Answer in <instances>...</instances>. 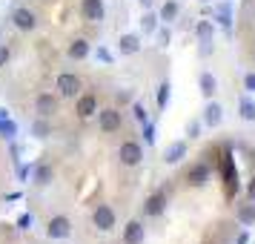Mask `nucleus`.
I'll list each match as a JSON object with an SVG mask.
<instances>
[{"instance_id":"2f4dec72","label":"nucleus","mask_w":255,"mask_h":244,"mask_svg":"<svg viewBox=\"0 0 255 244\" xmlns=\"http://www.w3.org/2000/svg\"><path fill=\"white\" fill-rule=\"evenodd\" d=\"M98 60H101V63H106V66H112V52H109V49H104V46H98Z\"/></svg>"},{"instance_id":"f257e3e1","label":"nucleus","mask_w":255,"mask_h":244,"mask_svg":"<svg viewBox=\"0 0 255 244\" xmlns=\"http://www.w3.org/2000/svg\"><path fill=\"white\" fill-rule=\"evenodd\" d=\"M95 115H98V127H101V132H106V135H112V132H118V129L124 127V112L115 109V106L98 109Z\"/></svg>"},{"instance_id":"cd10ccee","label":"nucleus","mask_w":255,"mask_h":244,"mask_svg":"<svg viewBox=\"0 0 255 244\" xmlns=\"http://www.w3.org/2000/svg\"><path fill=\"white\" fill-rule=\"evenodd\" d=\"M218 23L230 32V26H232V20H230V6H221L218 9Z\"/></svg>"},{"instance_id":"c85d7f7f","label":"nucleus","mask_w":255,"mask_h":244,"mask_svg":"<svg viewBox=\"0 0 255 244\" xmlns=\"http://www.w3.org/2000/svg\"><path fill=\"white\" fill-rule=\"evenodd\" d=\"M32 224H35V216H32V213H23V216L17 219V230H32Z\"/></svg>"},{"instance_id":"473e14b6","label":"nucleus","mask_w":255,"mask_h":244,"mask_svg":"<svg viewBox=\"0 0 255 244\" xmlns=\"http://www.w3.org/2000/svg\"><path fill=\"white\" fill-rule=\"evenodd\" d=\"M244 89L250 95H255V72H247V75H244Z\"/></svg>"},{"instance_id":"bb28decb","label":"nucleus","mask_w":255,"mask_h":244,"mask_svg":"<svg viewBox=\"0 0 255 244\" xmlns=\"http://www.w3.org/2000/svg\"><path fill=\"white\" fill-rule=\"evenodd\" d=\"M132 118H135L138 124H146V121H149V112H146V106L140 104V101H135V104H132Z\"/></svg>"},{"instance_id":"2eb2a0df","label":"nucleus","mask_w":255,"mask_h":244,"mask_svg":"<svg viewBox=\"0 0 255 244\" xmlns=\"http://www.w3.org/2000/svg\"><path fill=\"white\" fill-rule=\"evenodd\" d=\"M184 158H186V141H175V144H169L163 150V164H169V167L181 164Z\"/></svg>"},{"instance_id":"4468645a","label":"nucleus","mask_w":255,"mask_h":244,"mask_svg":"<svg viewBox=\"0 0 255 244\" xmlns=\"http://www.w3.org/2000/svg\"><path fill=\"white\" fill-rule=\"evenodd\" d=\"M75 112H78V118H92L95 112H98V95H81L78 98V104H75Z\"/></svg>"},{"instance_id":"0eeeda50","label":"nucleus","mask_w":255,"mask_h":244,"mask_svg":"<svg viewBox=\"0 0 255 244\" xmlns=\"http://www.w3.org/2000/svg\"><path fill=\"white\" fill-rule=\"evenodd\" d=\"M195 35H198V43H201V55H209L212 43H215V23L212 20H198Z\"/></svg>"},{"instance_id":"b1692460","label":"nucleus","mask_w":255,"mask_h":244,"mask_svg":"<svg viewBox=\"0 0 255 244\" xmlns=\"http://www.w3.org/2000/svg\"><path fill=\"white\" fill-rule=\"evenodd\" d=\"M140 26H143V35H152L155 29H158V14L155 12H146L140 17Z\"/></svg>"},{"instance_id":"5701e85b","label":"nucleus","mask_w":255,"mask_h":244,"mask_svg":"<svg viewBox=\"0 0 255 244\" xmlns=\"http://www.w3.org/2000/svg\"><path fill=\"white\" fill-rule=\"evenodd\" d=\"M32 135H35V138H46V135H52V127H49L46 118H37L35 124H32Z\"/></svg>"},{"instance_id":"423d86ee","label":"nucleus","mask_w":255,"mask_h":244,"mask_svg":"<svg viewBox=\"0 0 255 244\" xmlns=\"http://www.w3.org/2000/svg\"><path fill=\"white\" fill-rule=\"evenodd\" d=\"M81 17L86 23H101L106 17V3L104 0H81Z\"/></svg>"},{"instance_id":"6e6552de","label":"nucleus","mask_w":255,"mask_h":244,"mask_svg":"<svg viewBox=\"0 0 255 244\" xmlns=\"http://www.w3.org/2000/svg\"><path fill=\"white\" fill-rule=\"evenodd\" d=\"M12 23H14V29H20V32H35L37 29V14L32 12V9L20 6V9L12 12Z\"/></svg>"},{"instance_id":"9d476101","label":"nucleus","mask_w":255,"mask_h":244,"mask_svg":"<svg viewBox=\"0 0 255 244\" xmlns=\"http://www.w3.org/2000/svg\"><path fill=\"white\" fill-rule=\"evenodd\" d=\"M35 112H37V118H52L58 112V98L52 92H40L35 98Z\"/></svg>"},{"instance_id":"4c0bfd02","label":"nucleus","mask_w":255,"mask_h":244,"mask_svg":"<svg viewBox=\"0 0 255 244\" xmlns=\"http://www.w3.org/2000/svg\"><path fill=\"white\" fill-rule=\"evenodd\" d=\"M0 118H9V109H3V106H0Z\"/></svg>"},{"instance_id":"39448f33","label":"nucleus","mask_w":255,"mask_h":244,"mask_svg":"<svg viewBox=\"0 0 255 244\" xmlns=\"http://www.w3.org/2000/svg\"><path fill=\"white\" fill-rule=\"evenodd\" d=\"M55 89H58L60 98H75V95H81V78L72 75V72H63L55 81Z\"/></svg>"},{"instance_id":"1a4fd4ad","label":"nucleus","mask_w":255,"mask_h":244,"mask_svg":"<svg viewBox=\"0 0 255 244\" xmlns=\"http://www.w3.org/2000/svg\"><path fill=\"white\" fill-rule=\"evenodd\" d=\"M221 121H224V106L209 98L207 106H204V112H201V124L209 129H215V127H221Z\"/></svg>"},{"instance_id":"7c9ffc66","label":"nucleus","mask_w":255,"mask_h":244,"mask_svg":"<svg viewBox=\"0 0 255 244\" xmlns=\"http://www.w3.org/2000/svg\"><path fill=\"white\" fill-rule=\"evenodd\" d=\"M201 127H204L201 121H189V124H186V135H189V138H201Z\"/></svg>"},{"instance_id":"ea45409f","label":"nucleus","mask_w":255,"mask_h":244,"mask_svg":"<svg viewBox=\"0 0 255 244\" xmlns=\"http://www.w3.org/2000/svg\"><path fill=\"white\" fill-rule=\"evenodd\" d=\"M204 3H209V0H204Z\"/></svg>"},{"instance_id":"c9c22d12","label":"nucleus","mask_w":255,"mask_h":244,"mask_svg":"<svg viewBox=\"0 0 255 244\" xmlns=\"http://www.w3.org/2000/svg\"><path fill=\"white\" fill-rule=\"evenodd\" d=\"M247 196H250V201H255V178L250 181V187H247Z\"/></svg>"},{"instance_id":"7ed1b4c3","label":"nucleus","mask_w":255,"mask_h":244,"mask_svg":"<svg viewBox=\"0 0 255 244\" xmlns=\"http://www.w3.org/2000/svg\"><path fill=\"white\" fill-rule=\"evenodd\" d=\"M118 161L124 164V167H138L143 161V147H140L138 141H124L118 147Z\"/></svg>"},{"instance_id":"393cba45","label":"nucleus","mask_w":255,"mask_h":244,"mask_svg":"<svg viewBox=\"0 0 255 244\" xmlns=\"http://www.w3.org/2000/svg\"><path fill=\"white\" fill-rule=\"evenodd\" d=\"M14 135H17L14 121H9V118H0V138H14Z\"/></svg>"},{"instance_id":"f3484780","label":"nucleus","mask_w":255,"mask_h":244,"mask_svg":"<svg viewBox=\"0 0 255 244\" xmlns=\"http://www.w3.org/2000/svg\"><path fill=\"white\" fill-rule=\"evenodd\" d=\"M198 89H201V95L204 98H215V92H218V78L212 75V72H201V78H198Z\"/></svg>"},{"instance_id":"6ab92c4d","label":"nucleus","mask_w":255,"mask_h":244,"mask_svg":"<svg viewBox=\"0 0 255 244\" xmlns=\"http://www.w3.org/2000/svg\"><path fill=\"white\" fill-rule=\"evenodd\" d=\"M52 178H55V170H52V164H40L35 170V187H49L52 184Z\"/></svg>"},{"instance_id":"20e7f679","label":"nucleus","mask_w":255,"mask_h":244,"mask_svg":"<svg viewBox=\"0 0 255 244\" xmlns=\"http://www.w3.org/2000/svg\"><path fill=\"white\" fill-rule=\"evenodd\" d=\"M46 236L52 242H63V239H69L72 236V221L66 216H52L46 224Z\"/></svg>"},{"instance_id":"f704fd0d","label":"nucleus","mask_w":255,"mask_h":244,"mask_svg":"<svg viewBox=\"0 0 255 244\" xmlns=\"http://www.w3.org/2000/svg\"><path fill=\"white\" fill-rule=\"evenodd\" d=\"M9 58H12V49H9V46H0V66H6V63H9Z\"/></svg>"},{"instance_id":"72a5a7b5","label":"nucleus","mask_w":255,"mask_h":244,"mask_svg":"<svg viewBox=\"0 0 255 244\" xmlns=\"http://www.w3.org/2000/svg\"><path fill=\"white\" fill-rule=\"evenodd\" d=\"M155 32H158V46H169V40H172L169 29H155Z\"/></svg>"},{"instance_id":"4be33fe9","label":"nucleus","mask_w":255,"mask_h":244,"mask_svg":"<svg viewBox=\"0 0 255 244\" xmlns=\"http://www.w3.org/2000/svg\"><path fill=\"white\" fill-rule=\"evenodd\" d=\"M169 101H172V83L161 81V86H158V109H166Z\"/></svg>"},{"instance_id":"412c9836","label":"nucleus","mask_w":255,"mask_h":244,"mask_svg":"<svg viewBox=\"0 0 255 244\" xmlns=\"http://www.w3.org/2000/svg\"><path fill=\"white\" fill-rule=\"evenodd\" d=\"M178 14H181V6H178V0H166V3L161 6V12H158V17L169 23V20H175Z\"/></svg>"},{"instance_id":"58836bf2","label":"nucleus","mask_w":255,"mask_h":244,"mask_svg":"<svg viewBox=\"0 0 255 244\" xmlns=\"http://www.w3.org/2000/svg\"><path fill=\"white\" fill-rule=\"evenodd\" d=\"M140 3H152V0H140Z\"/></svg>"},{"instance_id":"c756f323","label":"nucleus","mask_w":255,"mask_h":244,"mask_svg":"<svg viewBox=\"0 0 255 244\" xmlns=\"http://www.w3.org/2000/svg\"><path fill=\"white\" fill-rule=\"evenodd\" d=\"M140 127H143V141H146V144H155V124L146 121V124H140Z\"/></svg>"},{"instance_id":"dca6fc26","label":"nucleus","mask_w":255,"mask_h":244,"mask_svg":"<svg viewBox=\"0 0 255 244\" xmlns=\"http://www.w3.org/2000/svg\"><path fill=\"white\" fill-rule=\"evenodd\" d=\"M89 52H92V46H89L86 37H75V40L69 43V49H66V55H69L72 60H86L89 58Z\"/></svg>"},{"instance_id":"ddd939ff","label":"nucleus","mask_w":255,"mask_h":244,"mask_svg":"<svg viewBox=\"0 0 255 244\" xmlns=\"http://www.w3.org/2000/svg\"><path fill=\"white\" fill-rule=\"evenodd\" d=\"M163 210H166V196H163V193H152V196L143 201V216H149V219L163 216Z\"/></svg>"},{"instance_id":"aec40b11","label":"nucleus","mask_w":255,"mask_h":244,"mask_svg":"<svg viewBox=\"0 0 255 244\" xmlns=\"http://www.w3.org/2000/svg\"><path fill=\"white\" fill-rule=\"evenodd\" d=\"M235 219L241 221L244 227H250V224H255V201H250V204H244V207L235 210Z\"/></svg>"},{"instance_id":"a211bd4d","label":"nucleus","mask_w":255,"mask_h":244,"mask_svg":"<svg viewBox=\"0 0 255 244\" xmlns=\"http://www.w3.org/2000/svg\"><path fill=\"white\" fill-rule=\"evenodd\" d=\"M186 181H189V187H204L209 181V167L207 164H195V167H189Z\"/></svg>"},{"instance_id":"f03ea898","label":"nucleus","mask_w":255,"mask_h":244,"mask_svg":"<svg viewBox=\"0 0 255 244\" xmlns=\"http://www.w3.org/2000/svg\"><path fill=\"white\" fill-rule=\"evenodd\" d=\"M92 224L101 233H112V230H115V224H118L115 210L109 207V204H98V207L92 210Z\"/></svg>"},{"instance_id":"e433bc0d","label":"nucleus","mask_w":255,"mask_h":244,"mask_svg":"<svg viewBox=\"0 0 255 244\" xmlns=\"http://www.w3.org/2000/svg\"><path fill=\"white\" fill-rule=\"evenodd\" d=\"M247 239H250V233L244 230V233H241V236H238V244H247Z\"/></svg>"},{"instance_id":"f8f14e48","label":"nucleus","mask_w":255,"mask_h":244,"mask_svg":"<svg viewBox=\"0 0 255 244\" xmlns=\"http://www.w3.org/2000/svg\"><path fill=\"white\" fill-rule=\"evenodd\" d=\"M140 46H143V40H140V35H135V32H127V35L118 37V52H121V55H138Z\"/></svg>"},{"instance_id":"9b49d317","label":"nucleus","mask_w":255,"mask_h":244,"mask_svg":"<svg viewBox=\"0 0 255 244\" xmlns=\"http://www.w3.org/2000/svg\"><path fill=\"white\" fill-rule=\"evenodd\" d=\"M143 239H146L143 221H138V219L127 221V227H124V244H143Z\"/></svg>"},{"instance_id":"a878e982","label":"nucleus","mask_w":255,"mask_h":244,"mask_svg":"<svg viewBox=\"0 0 255 244\" xmlns=\"http://www.w3.org/2000/svg\"><path fill=\"white\" fill-rule=\"evenodd\" d=\"M241 118L244 121H250V124L255 121V104L250 101V98H241Z\"/></svg>"}]
</instances>
